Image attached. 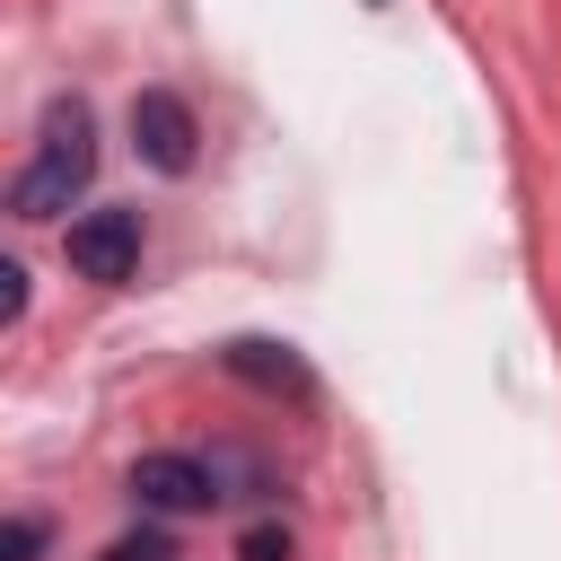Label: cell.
<instances>
[{
	"label": "cell",
	"mask_w": 561,
	"mask_h": 561,
	"mask_svg": "<svg viewBox=\"0 0 561 561\" xmlns=\"http://www.w3.org/2000/svg\"><path fill=\"white\" fill-rule=\"evenodd\" d=\"M96 561H175V535H167V526H131V535H114Z\"/></svg>",
	"instance_id": "cell-6"
},
{
	"label": "cell",
	"mask_w": 561,
	"mask_h": 561,
	"mask_svg": "<svg viewBox=\"0 0 561 561\" xmlns=\"http://www.w3.org/2000/svg\"><path fill=\"white\" fill-rule=\"evenodd\" d=\"M131 149H140L158 175H184V167H193V149H202L193 105H184L175 88H140V96H131Z\"/></svg>",
	"instance_id": "cell-4"
},
{
	"label": "cell",
	"mask_w": 561,
	"mask_h": 561,
	"mask_svg": "<svg viewBox=\"0 0 561 561\" xmlns=\"http://www.w3.org/2000/svg\"><path fill=\"white\" fill-rule=\"evenodd\" d=\"M237 561H289V526H245Z\"/></svg>",
	"instance_id": "cell-8"
},
{
	"label": "cell",
	"mask_w": 561,
	"mask_h": 561,
	"mask_svg": "<svg viewBox=\"0 0 561 561\" xmlns=\"http://www.w3.org/2000/svg\"><path fill=\"white\" fill-rule=\"evenodd\" d=\"M44 552V517H9L0 526V561H35Z\"/></svg>",
	"instance_id": "cell-7"
},
{
	"label": "cell",
	"mask_w": 561,
	"mask_h": 561,
	"mask_svg": "<svg viewBox=\"0 0 561 561\" xmlns=\"http://www.w3.org/2000/svg\"><path fill=\"white\" fill-rule=\"evenodd\" d=\"M219 368H228V377H245V386H263V394L316 403V368H307L289 342H263V333H245V342H228V351H219Z\"/></svg>",
	"instance_id": "cell-5"
},
{
	"label": "cell",
	"mask_w": 561,
	"mask_h": 561,
	"mask_svg": "<svg viewBox=\"0 0 561 561\" xmlns=\"http://www.w3.org/2000/svg\"><path fill=\"white\" fill-rule=\"evenodd\" d=\"M131 500L158 508V517H193V508H210V500H228V491H219V465H202V456H184V447H149V456L131 465Z\"/></svg>",
	"instance_id": "cell-3"
},
{
	"label": "cell",
	"mask_w": 561,
	"mask_h": 561,
	"mask_svg": "<svg viewBox=\"0 0 561 561\" xmlns=\"http://www.w3.org/2000/svg\"><path fill=\"white\" fill-rule=\"evenodd\" d=\"M88 175H96V114L79 96H53L44 105V131H35V158L9 184V210L18 219H61L88 193Z\"/></svg>",
	"instance_id": "cell-1"
},
{
	"label": "cell",
	"mask_w": 561,
	"mask_h": 561,
	"mask_svg": "<svg viewBox=\"0 0 561 561\" xmlns=\"http://www.w3.org/2000/svg\"><path fill=\"white\" fill-rule=\"evenodd\" d=\"M368 9H377V0H368Z\"/></svg>",
	"instance_id": "cell-10"
},
{
	"label": "cell",
	"mask_w": 561,
	"mask_h": 561,
	"mask_svg": "<svg viewBox=\"0 0 561 561\" xmlns=\"http://www.w3.org/2000/svg\"><path fill=\"white\" fill-rule=\"evenodd\" d=\"M18 316H26V272L0 263V324H18Z\"/></svg>",
	"instance_id": "cell-9"
},
{
	"label": "cell",
	"mask_w": 561,
	"mask_h": 561,
	"mask_svg": "<svg viewBox=\"0 0 561 561\" xmlns=\"http://www.w3.org/2000/svg\"><path fill=\"white\" fill-rule=\"evenodd\" d=\"M61 254H70V272H79V280L123 289V280L140 272V210H79V219H70V237H61Z\"/></svg>",
	"instance_id": "cell-2"
}]
</instances>
